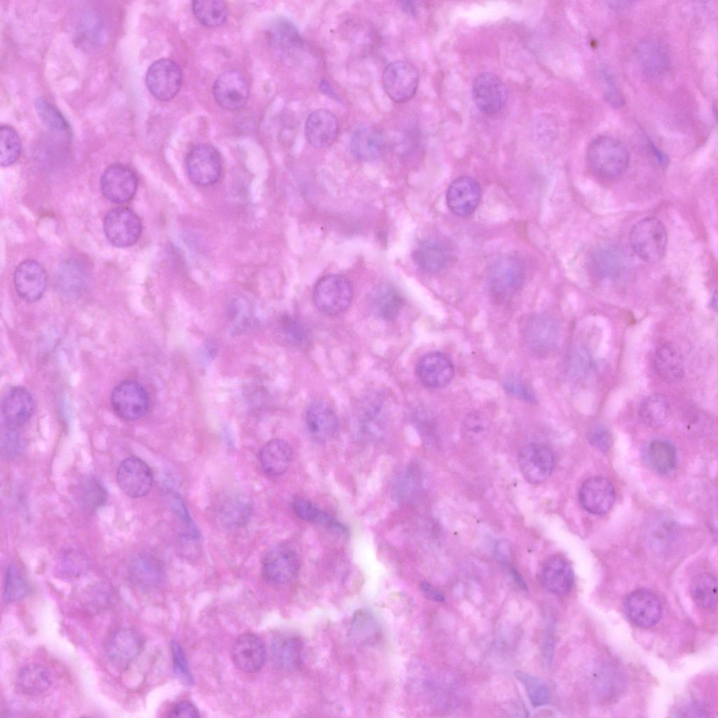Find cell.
<instances>
[{
    "label": "cell",
    "instance_id": "obj_19",
    "mask_svg": "<svg viewBox=\"0 0 718 718\" xmlns=\"http://www.w3.org/2000/svg\"><path fill=\"white\" fill-rule=\"evenodd\" d=\"M213 95L221 107L231 111L240 109L245 104L249 96L248 83L241 72L226 71L216 79Z\"/></svg>",
    "mask_w": 718,
    "mask_h": 718
},
{
    "label": "cell",
    "instance_id": "obj_49",
    "mask_svg": "<svg viewBox=\"0 0 718 718\" xmlns=\"http://www.w3.org/2000/svg\"><path fill=\"white\" fill-rule=\"evenodd\" d=\"M403 301L400 294L391 287L381 289L376 295L374 308L381 318L391 320L400 311Z\"/></svg>",
    "mask_w": 718,
    "mask_h": 718
},
{
    "label": "cell",
    "instance_id": "obj_37",
    "mask_svg": "<svg viewBox=\"0 0 718 718\" xmlns=\"http://www.w3.org/2000/svg\"><path fill=\"white\" fill-rule=\"evenodd\" d=\"M49 671L39 664H29L20 671L17 684L20 691L27 696H36L46 692L51 686Z\"/></svg>",
    "mask_w": 718,
    "mask_h": 718
},
{
    "label": "cell",
    "instance_id": "obj_8",
    "mask_svg": "<svg viewBox=\"0 0 718 718\" xmlns=\"http://www.w3.org/2000/svg\"><path fill=\"white\" fill-rule=\"evenodd\" d=\"M186 167L187 175L192 182L201 187L211 186L221 176V157L212 146L200 144L189 151L186 159Z\"/></svg>",
    "mask_w": 718,
    "mask_h": 718
},
{
    "label": "cell",
    "instance_id": "obj_3",
    "mask_svg": "<svg viewBox=\"0 0 718 718\" xmlns=\"http://www.w3.org/2000/svg\"><path fill=\"white\" fill-rule=\"evenodd\" d=\"M630 243L632 250L644 262H657L663 258L666 250L665 226L656 217L644 218L632 226Z\"/></svg>",
    "mask_w": 718,
    "mask_h": 718
},
{
    "label": "cell",
    "instance_id": "obj_44",
    "mask_svg": "<svg viewBox=\"0 0 718 718\" xmlns=\"http://www.w3.org/2000/svg\"><path fill=\"white\" fill-rule=\"evenodd\" d=\"M28 582L16 564H11L6 570L3 587L5 602L15 603L22 600L29 593Z\"/></svg>",
    "mask_w": 718,
    "mask_h": 718
},
{
    "label": "cell",
    "instance_id": "obj_25",
    "mask_svg": "<svg viewBox=\"0 0 718 718\" xmlns=\"http://www.w3.org/2000/svg\"><path fill=\"white\" fill-rule=\"evenodd\" d=\"M128 577L135 588L144 592H150L162 585L165 571L158 558L149 554H140L130 562Z\"/></svg>",
    "mask_w": 718,
    "mask_h": 718
},
{
    "label": "cell",
    "instance_id": "obj_46",
    "mask_svg": "<svg viewBox=\"0 0 718 718\" xmlns=\"http://www.w3.org/2000/svg\"><path fill=\"white\" fill-rule=\"evenodd\" d=\"M0 164L3 167L13 164L21 152V141L16 130L11 126L0 127Z\"/></svg>",
    "mask_w": 718,
    "mask_h": 718
},
{
    "label": "cell",
    "instance_id": "obj_63",
    "mask_svg": "<svg viewBox=\"0 0 718 718\" xmlns=\"http://www.w3.org/2000/svg\"><path fill=\"white\" fill-rule=\"evenodd\" d=\"M320 88L325 94L330 96L332 98L337 99V95L332 88V86L326 79H322L320 82Z\"/></svg>",
    "mask_w": 718,
    "mask_h": 718
},
{
    "label": "cell",
    "instance_id": "obj_58",
    "mask_svg": "<svg viewBox=\"0 0 718 718\" xmlns=\"http://www.w3.org/2000/svg\"><path fill=\"white\" fill-rule=\"evenodd\" d=\"M488 427V420L480 412L468 414L463 423V428L467 435H476L482 434Z\"/></svg>",
    "mask_w": 718,
    "mask_h": 718
},
{
    "label": "cell",
    "instance_id": "obj_22",
    "mask_svg": "<svg viewBox=\"0 0 718 718\" xmlns=\"http://www.w3.org/2000/svg\"><path fill=\"white\" fill-rule=\"evenodd\" d=\"M231 656L238 669L246 672H255L264 666L266 650L264 643L257 635L245 633L235 640Z\"/></svg>",
    "mask_w": 718,
    "mask_h": 718
},
{
    "label": "cell",
    "instance_id": "obj_50",
    "mask_svg": "<svg viewBox=\"0 0 718 718\" xmlns=\"http://www.w3.org/2000/svg\"><path fill=\"white\" fill-rule=\"evenodd\" d=\"M292 509L299 517L307 522L330 527L339 526L327 513L307 499H294L292 501Z\"/></svg>",
    "mask_w": 718,
    "mask_h": 718
},
{
    "label": "cell",
    "instance_id": "obj_41",
    "mask_svg": "<svg viewBox=\"0 0 718 718\" xmlns=\"http://www.w3.org/2000/svg\"><path fill=\"white\" fill-rule=\"evenodd\" d=\"M76 496L79 505L87 510H95L107 501V492L102 483L93 477L81 480L76 488Z\"/></svg>",
    "mask_w": 718,
    "mask_h": 718
},
{
    "label": "cell",
    "instance_id": "obj_53",
    "mask_svg": "<svg viewBox=\"0 0 718 718\" xmlns=\"http://www.w3.org/2000/svg\"><path fill=\"white\" fill-rule=\"evenodd\" d=\"M503 388L506 391L517 398L528 402L536 401V395L530 386L517 378L510 377L503 382Z\"/></svg>",
    "mask_w": 718,
    "mask_h": 718
},
{
    "label": "cell",
    "instance_id": "obj_55",
    "mask_svg": "<svg viewBox=\"0 0 718 718\" xmlns=\"http://www.w3.org/2000/svg\"><path fill=\"white\" fill-rule=\"evenodd\" d=\"M83 18L81 25H77L79 30L81 31V32L78 34L79 39L80 37L81 38V41L83 46H84V44L90 46L96 45L98 40L97 37L100 33L99 32L100 27L99 26L97 20H95L93 16L91 17L90 15L89 16L87 15V16H84Z\"/></svg>",
    "mask_w": 718,
    "mask_h": 718
},
{
    "label": "cell",
    "instance_id": "obj_4",
    "mask_svg": "<svg viewBox=\"0 0 718 718\" xmlns=\"http://www.w3.org/2000/svg\"><path fill=\"white\" fill-rule=\"evenodd\" d=\"M520 329L526 346L537 356H548L557 346L558 326L556 321L548 315H528L520 320Z\"/></svg>",
    "mask_w": 718,
    "mask_h": 718
},
{
    "label": "cell",
    "instance_id": "obj_42",
    "mask_svg": "<svg viewBox=\"0 0 718 718\" xmlns=\"http://www.w3.org/2000/svg\"><path fill=\"white\" fill-rule=\"evenodd\" d=\"M691 596L695 604L703 609H712L717 602V578L710 574L696 576L690 587Z\"/></svg>",
    "mask_w": 718,
    "mask_h": 718
},
{
    "label": "cell",
    "instance_id": "obj_47",
    "mask_svg": "<svg viewBox=\"0 0 718 718\" xmlns=\"http://www.w3.org/2000/svg\"><path fill=\"white\" fill-rule=\"evenodd\" d=\"M516 678L524 687L527 696L534 707H541L548 703L550 698L546 684L537 677L522 671H516Z\"/></svg>",
    "mask_w": 718,
    "mask_h": 718
},
{
    "label": "cell",
    "instance_id": "obj_26",
    "mask_svg": "<svg viewBox=\"0 0 718 718\" xmlns=\"http://www.w3.org/2000/svg\"><path fill=\"white\" fill-rule=\"evenodd\" d=\"M305 136L309 144L316 149L331 146L339 133V121L330 110L319 109L312 111L305 123Z\"/></svg>",
    "mask_w": 718,
    "mask_h": 718
},
{
    "label": "cell",
    "instance_id": "obj_29",
    "mask_svg": "<svg viewBox=\"0 0 718 718\" xmlns=\"http://www.w3.org/2000/svg\"><path fill=\"white\" fill-rule=\"evenodd\" d=\"M34 409V398L23 387L10 388L2 399V415L6 424L10 426L17 428L25 424L32 416Z\"/></svg>",
    "mask_w": 718,
    "mask_h": 718
},
{
    "label": "cell",
    "instance_id": "obj_15",
    "mask_svg": "<svg viewBox=\"0 0 718 718\" xmlns=\"http://www.w3.org/2000/svg\"><path fill=\"white\" fill-rule=\"evenodd\" d=\"M624 610L633 624L644 628L655 625L663 613L658 597L646 589H638L630 592L624 601Z\"/></svg>",
    "mask_w": 718,
    "mask_h": 718
},
{
    "label": "cell",
    "instance_id": "obj_64",
    "mask_svg": "<svg viewBox=\"0 0 718 718\" xmlns=\"http://www.w3.org/2000/svg\"><path fill=\"white\" fill-rule=\"evenodd\" d=\"M404 9L409 13L413 14L416 12V8L410 1L402 2Z\"/></svg>",
    "mask_w": 718,
    "mask_h": 718
},
{
    "label": "cell",
    "instance_id": "obj_57",
    "mask_svg": "<svg viewBox=\"0 0 718 718\" xmlns=\"http://www.w3.org/2000/svg\"><path fill=\"white\" fill-rule=\"evenodd\" d=\"M171 506L174 513L177 515L181 523L183 524L184 527L186 529L187 534L189 536L196 538L198 534V531L182 500L178 497L173 496L171 499Z\"/></svg>",
    "mask_w": 718,
    "mask_h": 718
},
{
    "label": "cell",
    "instance_id": "obj_38",
    "mask_svg": "<svg viewBox=\"0 0 718 718\" xmlns=\"http://www.w3.org/2000/svg\"><path fill=\"white\" fill-rule=\"evenodd\" d=\"M638 414L642 421L651 428H658L668 421L671 414L669 401L664 395L654 393L647 396L640 403Z\"/></svg>",
    "mask_w": 718,
    "mask_h": 718
},
{
    "label": "cell",
    "instance_id": "obj_59",
    "mask_svg": "<svg viewBox=\"0 0 718 718\" xmlns=\"http://www.w3.org/2000/svg\"><path fill=\"white\" fill-rule=\"evenodd\" d=\"M200 717L196 707L190 701L183 700L175 704L168 714V717L197 718Z\"/></svg>",
    "mask_w": 718,
    "mask_h": 718
},
{
    "label": "cell",
    "instance_id": "obj_21",
    "mask_svg": "<svg viewBox=\"0 0 718 718\" xmlns=\"http://www.w3.org/2000/svg\"><path fill=\"white\" fill-rule=\"evenodd\" d=\"M578 498L582 507L595 515H604L612 508L615 490L611 482L602 477H592L581 485Z\"/></svg>",
    "mask_w": 718,
    "mask_h": 718
},
{
    "label": "cell",
    "instance_id": "obj_16",
    "mask_svg": "<svg viewBox=\"0 0 718 718\" xmlns=\"http://www.w3.org/2000/svg\"><path fill=\"white\" fill-rule=\"evenodd\" d=\"M104 196L115 203H124L134 196L137 187V178L133 170L123 164L109 165L100 180Z\"/></svg>",
    "mask_w": 718,
    "mask_h": 718
},
{
    "label": "cell",
    "instance_id": "obj_27",
    "mask_svg": "<svg viewBox=\"0 0 718 718\" xmlns=\"http://www.w3.org/2000/svg\"><path fill=\"white\" fill-rule=\"evenodd\" d=\"M88 279V271L85 264L75 258L67 259L58 266L55 287L62 297L74 299L82 293Z\"/></svg>",
    "mask_w": 718,
    "mask_h": 718
},
{
    "label": "cell",
    "instance_id": "obj_56",
    "mask_svg": "<svg viewBox=\"0 0 718 718\" xmlns=\"http://www.w3.org/2000/svg\"><path fill=\"white\" fill-rule=\"evenodd\" d=\"M588 442L602 452H607L611 446L612 437L606 427L596 425L591 427L587 433Z\"/></svg>",
    "mask_w": 718,
    "mask_h": 718
},
{
    "label": "cell",
    "instance_id": "obj_32",
    "mask_svg": "<svg viewBox=\"0 0 718 718\" xmlns=\"http://www.w3.org/2000/svg\"><path fill=\"white\" fill-rule=\"evenodd\" d=\"M292 455V449L287 442L273 439L267 442L260 450V465L267 475H280L290 467Z\"/></svg>",
    "mask_w": 718,
    "mask_h": 718
},
{
    "label": "cell",
    "instance_id": "obj_43",
    "mask_svg": "<svg viewBox=\"0 0 718 718\" xmlns=\"http://www.w3.org/2000/svg\"><path fill=\"white\" fill-rule=\"evenodd\" d=\"M192 11L198 21L208 27L222 25L227 18L226 6L222 1H194Z\"/></svg>",
    "mask_w": 718,
    "mask_h": 718
},
{
    "label": "cell",
    "instance_id": "obj_61",
    "mask_svg": "<svg viewBox=\"0 0 718 718\" xmlns=\"http://www.w3.org/2000/svg\"><path fill=\"white\" fill-rule=\"evenodd\" d=\"M286 332L288 337L298 344L305 343L307 340V332L303 325L293 319L286 323Z\"/></svg>",
    "mask_w": 718,
    "mask_h": 718
},
{
    "label": "cell",
    "instance_id": "obj_17",
    "mask_svg": "<svg viewBox=\"0 0 718 718\" xmlns=\"http://www.w3.org/2000/svg\"><path fill=\"white\" fill-rule=\"evenodd\" d=\"M142 646V639L135 630L120 628L108 639L106 655L114 668L124 670L140 654Z\"/></svg>",
    "mask_w": 718,
    "mask_h": 718
},
{
    "label": "cell",
    "instance_id": "obj_62",
    "mask_svg": "<svg viewBox=\"0 0 718 718\" xmlns=\"http://www.w3.org/2000/svg\"><path fill=\"white\" fill-rule=\"evenodd\" d=\"M421 589L423 592L430 599L442 602L445 601L444 595L435 590L431 584L427 582H422L421 583Z\"/></svg>",
    "mask_w": 718,
    "mask_h": 718
},
{
    "label": "cell",
    "instance_id": "obj_40",
    "mask_svg": "<svg viewBox=\"0 0 718 718\" xmlns=\"http://www.w3.org/2000/svg\"><path fill=\"white\" fill-rule=\"evenodd\" d=\"M219 513L226 524L240 527L245 524L250 517L251 502L243 495H231L222 501Z\"/></svg>",
    "mask_w": 718,
    "mask_h": 718
},
{
    "label": "cell",
    "instance_id": "obj_51",
    "mask_svg": "<svg viewBox=\"0 0 718 718\" xmlns=\"http://www.w3.org/2000/svg\"><path fill=\"white\" fill-rule=\"evenodd\" d=\"M86 569L85 560L79 555L69 553L62 557L57 566V576L67 580L80 576Z\"/></svg>",
    "mask_w": 718,
    "mask_h": 718
},
{
    "label": "cell",
    "instance_id": "obj_1",
    "mask_svg": "<svg viewBox=\"0 0 718 718\" xmlns=\"http://www.w3.org/2000/svg\"><path fill=\"white\" fill-rule=\"evenodd\" d=\"M587 161L592 171L599 177L614 180L626 170L630 161L629 152L618 140L600 136L593 140L587 150Z\"/></svg>",
    "mask_w": 718,
    "mask_h": 718
},
{
    "label": "cell",
    "instance_id": "obj_34",
    "mask_svg": "<svg viewBox=\"0 0 718 718\" xmlns=\"http://www.w3.org/2000/svg\"><path fill=\"white\" fill-rule=\"evenodd\" d=\"M654 367L658 375L667 383L680 381L684 374L682 356L673 344L660 345L654 354Z\"/></svg>",
    "mask_w": 718,
    "mask_h": 718
},
{
    "label": "cell",
    "instance_id": "obj_10",
    "mask_svg": "<svg viewBox=\"0 0 718 718\" xmlns=\"http://www.w3.org/2000/svg\"><path fill=\"white\" fill-rule=\"evenodd\" d=\"M146 85L156 98L166 101L173 98L182 83L180 66L170 59H160L152 63L146 73Z\"/></svg>",
    "mask_w": 718,
    "mask_h": 718
},
{
    "label": "cell",
    "instance_id": "obj_9",
    "mask_svg": "<svg viewBox=\"0 0 718 718\" xmlns=\"http://www.w3.org/2000/svg\"><path fill=\"white\" fill-rule=\"evenodd\" d=\"M103 227L107 240L118 248L134 245L142 233L139 217L126 208H116L110 210L104 219Z\"/></svg>",
    "mask_w": 718,
    "mask_h": 718
},
{
    "label": "cell",
    "instance_id": "obj_23",
    "mask_svg": "<svg viewBox=\"0 0 718 718\" xmlns=\"http://www.w3.org/2000/svg\"><path fill=\"white\" fill-rule=\"evenodd\" d=\"M480 187L470 177L463 176L454 180L448 187L446 201L449 209L456 215L466 217L477 208L480 200Z\"/></svg>",
    "mask_w": 718,
    "mask_h": 718
},
{
    "label": "cell",
    "instance_id": "obj_31",
    "mask_svg": "<svg viewBox=\"0 0 718 718\" xmlns=\"http://www.w3.org/2000/svg\"><path fill=\"white\" fill-rule=\"evenodd\" d=\"M385 137L381 130L371 126H363L353 133L351 140L353 155L362 161H372L382 154Z\"/></svg>",
    "mask_w": 718,
    "mask_h": 718
},
{
    "label": "cell",
    "instance_id": "obj_33",
    "mask_svg": "<svg viewBox=\"0 0 718 718\" xmlns=\"http://www.w3.org/2000/svg\"><path fill=\"white\" fill-rule=\"evenodd\" d=\"M639 67L648 77L658 78L664 74L669 65L666 50L656 40H646L637 47Z\"/></svg>",
    "mask_w": 718,
    "mask_h": 718
},
{
    "label": "cell",
    "instance_id": "obj_2",
    "mask_svg": "<svg viewBox=\"0 0 718 718\" xmlns=\"http://www.w3.org/2000/svg\"><path fill=\"white\" fill-rule=\"evenodd\" d=\"M525 269L517 257L506 255L496 259L487 273L489 294L493 302L502 304L511 299L523 286Z\"/></svg>",
    "mask_w": 718,
    "mask_h": 718
},
{
    "label": "cell",
    "instance_id": "obj_28",
    "mask_svg": "<svg viewBox=\"0 0 718 718\" xmlns=\"http://www.w3.org/2000/svg\"><path fill=\"white\" fill-rule=\"evenodd\" d=\"M540 578L547 590L562 595L568 593L572 588L574 575L571 564L564 557L554 555L548 558L541 565Z\"/></svg>",
    "mask_w": 718,
    "mask_h": 718
},
{
    "label": "cell",
    "instance_id": "obj_12",
    "mask_svg": "<svg viewBox=\"0 0 718 718\" xmlns=\"http://www.w3.org/2000/svg\"><path fill=\"white\" fill-rule=\"evenodd\" d=\"M262 569L268 582L276 585L287 583L295 578L299 572L297 553L287 545L274 547L264 555Z\"/></svg>",
    "mask_w": 718,
    "mask_h": 718
},
{
    "label": "cell",
    "instance_id": "obj_11",
    "mask_svg": "<svg viewBox=\"0 0 718 718\" xmlns=\"http://www.w3.org/2000/svg\"><path fill=\"white\" fill-rule=\"evenodd\" d=\"M472 97L481 112L493 115L505 105L508 89L498 76L491 72H482L477 74L473 81Z\"/></svg>",
    "mask_w": 718,
    "mask_h": 718
},
{
    "label": "cell",
    "instance_id": "obj_18",
    "mask_svg": "<svg viewBox=\"0 0 718 718\" xmlns=\"http://www.w3.org/2000/svg\"><path fill=\"white\" fill-rule=\"evenodd\" d=\"M304 418L309 434L320 442L331 440L339 429V419L334 409L323 399H316L309 402Z\"/></svg>",
    "mask_w": 718,
    "mask_h": 718
},
{
    "label": "cell",
    "instance_id": "obj_13",
    "mask_svg": "<svg viewBox=\"0 0 718 718\" xmlns=\"http://www.w3.org/2000/svg\"><path fill=\"white\" fill-rule=\"evenodd\" d=\"M116 481L127 496L140 498L150 492L154 477L151 468L144 461L136 456H130L119 464Z\"/></svg>",
    "mask_w": 718,
    "mask_h": 718
},
{
    "label": "cell",
    "instance_id": "obj_35",
    "mask_svg": "<svg viewBox=\"0 0 718 718\" xmlns=\"http://www.w3.org/2000/svg\"><path fill=\"white\" fill-rule=\"evenodd\" d=\"M412 259L419 270L425 273L434 274L446 266L449 255L441 243L435 241H425L414 249Z\"/></svg>",
    "mask_w": 718,
    "mask_h": 718
},
{
    "label": "cell",
    "instance_id": "obj_60",
    "mask_svg": "<svg viewBox=\"0 0 718 718\" xmlns=\"http://www.w3.org/2000/svg\"><path fill=\"white\" fill-rule=\"evenodd\" d=\"M607 88L604 94L605 100L613 107H621L623 104L624 99L621 90L616 86L614 81L611 75H604Z\"/></svg>",
    "mask_w": 718,
    "mask_h": 718
},
{
    "label": "cell",
    "instance_id": "obj_36",
    "mask_svg": "<svg viewBox=\"0 0 718 718\" xmlns=\"http://www.w3.org/2000/svg\"><path fill=\"white\" fill-rule=\"evenodd\" d=\"M268 35L271 46L280 55L289 54L302 44L298 29L284 18H278L271 23Z\"/></svg>",
    "mask_w": 718,
    "mask_h": 718
},
{
    "label": "cell",
    "instance_id": "obj_20",
    "mask_svg": "<svg viewBox=\"0 0 718 718\" xmlns=\"http://www.w3.org/2000/svg\"><path fill=\"white\" fill-rule=\"evenodd\" d=\"M416 373L425 386L439 388L454 378L455 369L449 357L440 351H431L421 356L416 365Z\"/></svg>",
    "mask_w": 718,
    "mask_h": 718
},
{
    "label": "cell",
    "instance_id": "obj_54",
    "mask_svg": "<svg viewBox=\"0 0 718 718\" xmlns=\"http://www.w3.org/2000/svg\"><path fill=\"white\" fill-rule=\"evenodd\" d=\"M172 663L175 673L188 684L193 683V677L189 668L188 662L180 644L172 641L171 644Z\"/></svg>",
    "mask_w": 718,
    "mask_h": 718
},
{
    "label": "cell",
    "instance_id": "obj_45",
    "mask_svg": "<svg viewBox=\"0 0 718 718\" xmlns=\"http://www.w3.org/2000/svg\"><path fill=\"white\" fill-rule=\"evenodd\" d=\"M34 105L39 117L49 129L67 137L70 135L68 123L54 105L43 98L36 100Z\"/></svg>",
    "mask_w": 718,
    "mask_h": 718
},
{
    "label": "cell",
    "instance_id": "obj_39",
    "mask_svg": "<svg viewBox=\"0 0 718 718\" xmlns=\"http://www.w3.org/2000/svg\"><path fill=\"white\" fill-rule=\"evenodd\" d=\"M645 458L649 467L661 474H666L672 470L677 463L674 447L664 440L651 442L646 449Z\"/></svg>",
    "mask_w": 718,
    "mask_h": 718
},
{
    "label": "cell",
    "instance_id": "obj_14",
    "mask_svg": "<svg viewBox=\"0 0 718 718\" xmlns=\"http://www.w3.org/2000/svg\"><path fill=\"white\" fill-rule=\"evenodd\" d=\"M518 466L523 477L527 482L539 484L550 476L555 466V459L546 446L531 443L520 449Z\"/></svg>",
    "mask_w": 718,
    "mask_h": 718
},
{
    "label": "cell",
    "instance_id": "obj_7",
    "mask_svg": "<svg viewBox=\"0 0 718 718\" xmlns=\"http://www.w3.org/2000/svg\"><path fill=\"white\" fill-rule=\"evenodd\" d=\"M111 405L121 419L134 421L142 417L149 405L148 393L137 381L127 379L118 384L112 390Z\"/></svg>",
    "mask_w": 718,
    "mask_h": 718
},
{
    "label": "cell",
    "instance_id": "obj_52",
    "mask_svg": "<svg viewBox=\"0 0 718 718\" xmlns=\"http://www.w3.org/2000/svg\"><path fill=\"white\" fill-rule=\"evenodd\" d=\"M16 428L6 424L1 433V454L6 458L16 456L22 448V438Z\"/></svg>",
    "mask_w": 718,
    "mask_h": 718
},
{
    "label": "cell",
    "instance_id": "obj_48",
    "mask_svg": "<svg viewBox=\"0 0 718 718\" xmlns=\"http://www.w3.org/2000/svg\"><path fill=\"white\" fill-rule=\"evenodd\" d=\"M350 635L360 644L371 643L379 635L378 625L372 616L365 611H359L353 618Z\"/></svg>",
    "mask_w": 718,
    "mask_h": 718
},
{
    "label": "cell",
    "instance_id": "obj_6",
    "mask_svg": "<svg viewBox=\"0 0 718 718\" xmlns=\"http://www.w3.org/2000/svg\"><path fill=\"white\" fill-rule=\"evenodd\" d=\"M419 83V74L412 63L398 60L388 64L382 74V84L387 95L394 102H406L412 99Z\"/></svg>",
    "mask_w": 718,
    "mask_h": 718
},
{
    "label": "cell",
    "instance_id": "obj_30",
    "mask_svg": "<svg viewBox=\"0 0 718 718\" xmlns=\"http://www.w3.org/2000/svg\"><path fill=\"white\" fill-rule=\"evenodd\" d=\"M302 651L301 639L292 634H278L273 637L270 645L273 664L285 671L294 670L300 665Z\"/></svg>",
    "mask_w": 718,
    "mask_h": 718
},
{
    "label": "cell",
    "instance_id": "obj_5",
    "mask_svg": "<svg viewBox=\"0 0 718 718\" xmlns=\"http://www.w3.org/2000/svg\"><path fill=\"white\" fill-rule=\"evenodd\" d=\"M353 287L345 277L330 274L322 277L313 290L316 307L327 315H337L344 311L353 298Z\"/></svg>",
    "mask_w": 718,
    "mask_h": 718
},
{
    "label": "cell",
    "instance_id": "obj_24",
    "mask_svg": "<svg viewBox=\"0 0 718 718\" xmlns=\"http://www.w3.org/2000/svg\"><path fill=\"white\" fill-rule=\"evenodd\" d=\"M14 283L19 296L29 302L39 300L43 294L47 276L43 267L32 259L21 262L14 273Z\"/></svg>",
    "mask_w": 718,
    "mask_h": 718
}]
</instances>
